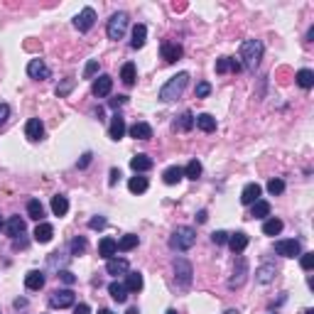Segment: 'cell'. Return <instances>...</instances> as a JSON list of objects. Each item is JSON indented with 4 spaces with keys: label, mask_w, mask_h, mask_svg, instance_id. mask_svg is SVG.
<instances>
[{
    "label": "cell",
    "mask_w": 314,
    "mask_h": 314,
    "mask_svg": "<svg viewBox=\"0 0 314 314\" xmlns=\"http://www.w3.org/2000/svg\"><path fill=\"white\" fill-rule=\"evenodd\" d=\"M297 84H300V89H312L314 86V71L312 69H300V71H297Z\"/></svg>",
    "instance_id": "obj_33"
},
{
    "label": "cell",
    "mask_w": 314,
    "mask_h": 314,
    "mask_svg": "<svg viewBox=\"0 0 314 314\" xmlns=\"http://www.w3.org/2000/svg\"><path fill=\"white\" fill-rule=\"evenodd\" d=\"M187 84H189V74L187 71H180L177 76H172L160 89V101H165V103H169V101H174V99H180L182 93H184V89H187Z\"/></svg>",
    "instance_id": "obj_2"
},
{
    "label": "cell",
    "mask_w": 314,
    "mask_h": 314,
    "mask_svg": "<svg viewBox=\"0 0 314 314\" xmlns=\"http://www.w3.org/2000/svg\"><path fill=\"white\" fill-rule=\"evenodd\" d=\"M96 74H99V62H96V59H91L89 64L84 67V78H93Z\"/></svg>",
    "instance_id": "obj_44"
},
{
    "label": "cell",
    "mask_w": 314,
    "mask_h": 314,
    "mask_svg": "<svg viewBox=\"0 0 314 314\" xmlns=\"http://www.w3.org/2000/svg\"><path fill=\"white\" fill-rule=\"evenodd\" d=\"M224 314H241V312H238V309H226Z\"/></svg>",
    "instance_id": "obj_56"
},
{
    "label": "cell",
    "mask_w": 314,
    "mask_h": 314,
    "mask_svg": "<svg viewBox=\"0 0 314 314\" xmlns=\"http://www.w3.org/2000/svg\"><path fill=\"white\" fill-rule=\"evenodd\" d=\"M3 226H5V224H3V221H0V228H3Z\"/></svg>",
    "instance_id": "obj_59"
},
{
    "label": "cell",
    "mask_w": 314,
    "mask_h": 314,
    "mask_svg": "<svg viewBox=\"0 0 314 314\" xmlns=\"http://www.w3.org/2000/svg\"><path fill=\"white\" fill-rule=\"evenodd\" d=\"M128 133H130V138H135V140H150V138H152V128H150V123L138 121L135 125L128 128Z\"/></svg>",
    "instance_id": "obj_19"
},
{
    "label": "cell",
    "mask_w": 314,
    "mask_h": 314,
    "mask_svg": "<svg viewBox=\"0 0 314 314\" xmlns=\"http://www.w3.org/2000/svg\"><path fill=\"white\" fill-rule=\"evenodd\" d=\"M27 74H30V78L45 81V78H49V67H47L42 59H30V64H27Z\"/></svg>",
    "instance_id": "obj_11"
},
{
    "label": "cell",
    "mask_w": 314,
    "mask_h": 314,
    "mask_svg": "<svg viewBox=\"0 0 314 314\" xmlns=\"http://www.w3.org/2000/svg\"><path fill=\"white\" fill-rule=\"evenodd\" d=\"M253 209H250V216L253 219H265V216H270V204L265 202V199H258L256 204H250Z\"/></svg>",
    "instance_id": "obj_32"
},
{
    "label": "cell",
    "mask_w": 314,
    "mask_h": 314,
    "mask_svg": "<svg viewBox=\"0 0 314 314\" xmlns=\"http://www.w3.org/2000/svg\"><path fill=\"white\" fill-rule=\"evenodd\" d=\"M174 128H177V130H182V133H187V130H191V128H194V115H191L189 111H187V113H182L180 118L174 121Z\"/></svg>",
    "instance_id": "obj_35"
},
{
    "label": "cell",
    "mask_w": 314,
    "mask_h": 314,
    "mask_svg": "<svg viewBox=\"0 0 314 314\" xmlns=\"http://www.w3.org/2000/svg\"><path fill=\"white\" fill-rule=\"evenodd\" d=\"M211 241L216 243V246H224L226 241H228V233H226V231H213V233H211Z\"/></svg>",
    "instance_id": "obj_47"
},
{
    "label": "cell",
    "mask_w": 314,
    "mask_h": 314,
    "mask_svg": "<svg viewBox=\"0 0 314 314\" xmlns=\"http://www.w3.org/2000/svg\"><path fill=\"white\" fill-rule=\"evenodd\" d=\"M93 23H96V10L93 8H84L74 17V27H76L78 32H89L91 27H93Z\"/></svg>",
    "instance_id": "obj_8"
},
{
    "label": "cell",
    "mask_w": 314,
    "mask_h": 314,
    "mask_svg": "<svg viewBox=\"0 0 314 314\" xmlns=\"http://www.w3.org/2000/svg\"><path fill=\"white\" fill-rule=\"evenodd\" d=\"M118 180H121V169H115V167H113V169H111V174H108V184L113 187V184H115Z\"/></svg>",
    "instance_id": "obj_52"
},
{
    "label": "cell",
    "mask_w": 314,
    "mask_h": 314,
    "mask_svg": "<svg viewBox=\"0 0 314 314\" xmlns=\"http://www.w3.org/2000/svg\"><path fill=\"white\" fill-rule=\"evenodd\" d=\"M302 268L304 270L314 268V253H302Z\"/></svg>",
    "instance_id": "obj_49"
},
{
    "label": "cell",
    "mask_w": 314,
    "mask_h": 314,
    "mask_svg": "<svg viewBox=\"0 0 314 314\" xmlns=\"http://www.w3.org/2000/svg\"><path fill=\"white\" fill-rule=\"evenodd\" d=\"M74 314H89V304H76V307H74Z\"/></svg>",
    "instance_id": "obj_54"
},
{
    "label": "cell",
    "mask_w": 314,
    "mask_h": 314,
    "mask_svg": "<svg viewBox=\"0 0 314 314\" xmlns=\"http://www.w3.org/2000/svg\"><path fill=\"white\" fill-rule=\"evenodd\" d=\"M228 248L233 250V253H243L248 246V235L243 233V231H235V233H228Z\"/></svg>",
    "instance_id": "obj_18"
},
{
    "label": "cell",
    "mask_w": 314,
    "mask_h": 314,
    "mask_svg": "<svg viewBox=\"0 0 314 314\" xmlns=\"http://www.w3.org/2000/svg\"><path fill=\"white\" fill-rule=\"evenodd\" d=\"M125 290L128 292L143 290V275H140V272H128V275H125Z\"/></svg>",
    "instance_id": "obj_29"
},
{
    "label": "cell",
    "mask_w": 314,
    "mask_h": 314,
    "mask_svg": "<svg viewBox=\"0 0 314 314\" xmlns=\"http://www.w3.org/2000/svg\"><path fill=\"white\" fill-rule=\"evenodd\" d=\"M108 292H111V297L115 302H125V300H128V290H125L123 282H111V285H108Z\"/></svg>",
    "instance_id": "obj_34"
},
{
    "label": "cell",
    "mask_w": 314,
    "mask_h": 314,
    "mask_svg": "<svg viewBox=\"0 0 314 314\" xmlns=\"http://www.w3.org/2000/svg\"><path fill=\"white\" fill-rule=\"evenodd\" d=\"M99 314H113V312H111V309H101V312H99Z\"/></svg>",
    "instance_id": "obj_57"
},
{
    "label": "cell",
    "mask_w": 314,
    "mask_h": 314,
    "mask_svg": "<svg viewBox=\"0 0 314 314\" xmlns=\"http://www.w3.org/2000/svg\"><path fill=\"white\" fill-rule=\"evenodd\" d=\"M275 253L282 256V258H297V256H302V246H300V241H295V238L275 241Z\"/></svg>",
    "instance_id": "obj_6"
},
{
    "label": "cell",
    "mask_w": 314,
    "mask_h": 314,
    "mask_svg": "<svg viewBox=\"0 0 314 314\" xmlns=\"http://www.w3.org/2000/svg\"><path fill=\"white\" fill-rule=\"evenodd\" d=\"M275 275H278V268H275V263H265V265H260L256 270V280L260 285H268V282L275 280Z\"/></svg>",
    "instance_id": "obj_15"
},
{
    "label": "cell",
    "mask_w": 314,
    "mask_h": 314,
    "mask_svg": "<svg viewBox=\"0 0 314 314\" xmlns=\"http://www.w3.org/2000/svg\"><path fill=\"white\" fill-rule=\"evenodd\" d=\"M91 157H93L91 152H84V155H81V160H78V167H81V169L89 167V165H91Z\"/></svg>",
    "instance_id": "obj_51"
},
{
    "label": "cell",
    "mask_w": 314,
    "mask_h": 314,
    "mask_svg": "<svg viewBox=\"0 0 314 314\" xmlns=\"http://www.w3.org/2000/svg\"><path fill=\"white\" fill-rule=\"evenodd\" d=\"M191 275H194V268L187 258H177L174 260V278H177V285L182 290H187L191 285Z\"/></svg>",
    "instance_id": "obj_5"
},
{
    "label": "cell",
    "mask_w": 314,
    "mask_h": 314,
    "mask_svg": "<svg viewBox=\"0 0 314 314\" xmlns=\"http://www.w3.org/2000/svg\"><path fill=\"white\" fill-rule=\"evenodd\" d=\"M8 118H10V106L8 103H0V128L8 123Z\"/></svg>",
    "instance_id": "obj_48"
},
{
    "label": "cell",
    "mask_w": 314,
    "mask_h": 314,
    "mask_svg": "<svg viewBox=\"0 0 314 314\" xmlns=\"http://www.w3.org/2000/svg\"><path fill=\"white\" fill-rule=\"evenodd\" d=\"M241 67H246L248 71H256L260 64V59H263V42L260 40H246L243 45H241Z\"/></svg>",
    "instance_id": "obj_1"
},
{
    "label": "cell",
    "mask_w": 314,
    "mask_h": 314,
    "mask_svg": "<svg viewBox=\"0 0 314 314\" xmlns=\"http://www.w3.org/2000/svg\"><path fill=\"white\" fill-rule=\"evenodd\" d=\"M260 184H256V182H250V184H246L243 187V191H241V204H246V206H250V204H256L260 199Z\"/></svg>",
    "instance_id": "obj_13"
},
{
    "label": "cell",
    "mask_w": 314,
    "mask_h": 314,
    "mask_svg": "<svg viewBox=\"0 0 314 314\" xmlns=\"http://www.w3.org/2000/svg\"><path fill=\"white\" fill-rule=\"evenodd\" d=\"M25 135H27L30 140H42V135H45V123H42L40 118H30L27 125H25Z\"/></svg>",
    "instance_id": "obj_17"
},
{
    "label": "cell",
    "mask_w": 314,
    "mask_h": 314,
    "mask_svg": "<svg viewBox=\"0 0 314 314\" xmlns=\"http://www.w3.org/2000/svg\"><path fill=\"white\" fill-rule=\"evenodd\" d=\"M194 125H199L204 133H213L216 130V118L211 113H199V115H194Z\"/></svg>",
    "instance_id": "obj_23"
},
{
    "label": "cell",
    "mask_w": 314,
    "mask_h": 314,
    "mask_svg": "<svg viewBox=\"0 0 314 314\" xmlns=\"http://www.w3.org/2000/svg\"><path fill=\"white\" fill-rule=\"evenodd\" d=\"M184 177H187V180H199V177H202V162H199V160H191L189 165H187V167H184Z\"/></svg>",
    "instance_id": "obj_36"
},
{
    "label": "cell",
    "mask_w": 314,
    "mask_h": 314,
    "mask_svg": "<svg viewBox=\"0 0 314 314\" xmlns=\"http://www.w3.org/2000/svg\"><path fill=\"white\" fill-rule=\"evenodd\" d=\"M125 30H128V12H115L111 20H108V27H106V34L108 40H123Z\"/></svg>",
    "instance_id": "obj_4"
},
{
    "label": "cell",
    "mask_w": 314,
    "mask_h": 314,
    "mask_svg": "<svg viewBox=\"0 0 314 314\" xmlns=\"http://www.w3.org/2000/svg\"><path fill=\"white\" fill-rule=\"evenodd\" d=\"M5 231H8V235L15 241L17 235L25 233V221L20 219V216H12V219H8V224H5Z\"/></svg>",
    "instance_id": "obj_24"
},
{
    "label": "cell",
    "mask_w": 314,
    "mask_h": 314,
    "mask_svg": "<svg viewBox=\"0 0 314 314\" xmlns=\"http://www.w3.org/2000/svg\"><path fill=\"white\" fill-rule=\"evenodd\" d=\"M128 101V96H118V99H111V108H118V106H123Z\"/></svg>",
    "instance_id": "obj_53"
},
{
    "label": "cell",
    "mask_w": 314,
    "mask_h": 314,
    "mask_svg": "<svg viewBox=\"0 0 314 314\" xmlns=\"http://www.w3.org/2000/svg\"><path fill=\"white\" fill-rule=\"evenodd\" d=\"M140 241H138V235L135 233H125L121 241H118V250H123V253H128V250H133L135 246H138Z\"/></svg>",
    "instance_id": "obj_39"
},
{
    "label": "cell",
    "mask_w": 314,
    "mask_h": 314,
    "mask_svg": "<svg viewBox=\"0 0 314 314\" xmlns=\"http://www.w3.org/2000/svg\"><path fill=\"white\" fill-rule=\"evenodd\" d=\"M32 235H34V241H37V243H49V241H52V235H54V228H52V224L40 221Z\"/></svg>",
    "instance_id": "obj_20"
},
{
    "label": "cell",
    "mask_w": 314,
    "mask_h": 314,
    "mask_svg": "<svg viewBox=\"0 0 314 314\" xmlns=\"http://www.w3.org/2000/svg\"><path fill=\"white\" fill-rule=\"evenodd\" d=\"M111 91H113V78L108 74H101V76L93 81V96L96 99H106Z\"/></svg>",
    "instance_id": "obj_12"
},
{
    "label": "cell",
    "mask_w": 314,
    "mask_h": 314,
    "mask_svg": "<svg viewBox=\"0 0 314 314\" xmlns=\"http://www.w3.org/2000/svg\"><path fill=\"white\" fill-rule=\"evenodd\" d=\"M52 211H54V216H67V211H69V199L67 197H62V194L52 197Z\"/></svg>",
    "instance_id": "obj_28"
},
{
    "label": "cell",
    "mask_w": 314,
    "mask_h": 314,
    "mask_svg": "<svg viewBox=\"0 0 314 314\" xmlns=\"http://www.w3.org/2000/svg\"><path fill=\"white\" fill-rule=\"evenodd\" d=\"M145 40H147V27H145V25H135L130 47H133V49H143V47H145Z\"/></svg>",
    "instance_id": "obj_25"
},
{
    "label": "cell",
    "mask_w": 314,
    "mask_h": 314,
    "mask_svg": "<svg viewBox=\"0 0 314 314\" xmlns=\"http://www.w3.org/2000/svg\"><path fill=\"white\" fill-rule=\"evenodd\" d=\"M160 52H162V59L165 62H180L182 54H184V49H182V45H177V42H162V47H160Z\"/></svg>",
    "instance_id": "obj_10"
},
{
    "label": "cell",
    "mask_w": 314,
    "mask_h": 314,
    "mask_svg": "<svg viewBox=\"0 0 314 314\" xmlns=\"http://www.w3.org/2000/svg\"><path fill=\"white\" fill-rule=\"evenodd\" d=\"M76 302V295L71 290H54L49 295V304L54 307V309H67V307H74Z\"/></svg>",
    "instance_id": "obj_7"
},
{
    "label": "cell",
    "mask_w": 314,
    "mask_h": 314,
    "mask_svg": "<svg viewBox=\"0 0 314 314\" xmlns=\"http://www.w3.org/2000/svg\"><path fill=\"white\" fill-rule=\"evenodd\" d=\"M211 93V84L209 81H199L197 84V99H206Z\"/></svg>",
    "instance_id": "obj_45"
},
{
    "label": "cell",
    "mask_w": 314,
    "mask_h": 314,
    "mask_svg": "<svg viewBox=\"0 0 314 314\" xmlns=\"http://www.w3.org/2000/svg\"><path fill=\"white\" fill-rule=\"evenodd\" d=\"M228 71H241V59H235V56H221L216 62V74H228Z\"/></svg>",
    "instance_id": "obj_16"
},
{
    "label": "cell",
    "mask_w": 314,
    "mask_h": 314,
    "mask_svg": "<svg viewBox=\"0 0 314 314\" xmlns=\"http://www.w3.org/2000/svg\"><path fill=\"white\" fill-rule=\"evenodd\" d=\"M162 180H165V184H180V182L184 180V169L182 167H167L165 172H162Z\"/></svg>",
    "instance_id": "obj_27"
},
{
    "label": "cell",
    "mask_w": 314,
    "mask_h": 314,
    "mask_svg": "<svg viewBox=\"0 0 314 314\" xmlns=\"http://www.w3.org/2000/svg\"><path fill=\"white\" fill-rule=\"evenodd\" d=\"M121 78H123L125 86H133V84H135V64H133V62L123 64V69H121Z\"/></svg>",
    "instance_id": "obj_40"
},
{
    "label": "cell",
    "mask_w": 314,
    "mask_h": 314,
    "mask_svg": "<svg viewBox=\"0 0 314 314\" xmlns=\"http://www.w3.org/2000/svg\"><path fill=\"white\" fill-rule=\"evenodd\" d=\"M246 278H248V260L238 258V263H235V268H233V275H231V280H228V287H231V290L241 287V285L246 282Z\"/></svg>",
    "instance_id": "obj_9"
},
{
    "label": "cell",
    "mask_w": 314,
    "mask_h": 314,
    "mask_svg": "<svg viewBox=\"0 0 314 314\" xmlns=\"http://www.w3.org/2000/svg\"><path fill=\"white\" fill-rule=\"evenodd\" d=\"M165 314H177V312H174V309H167V312H165Z\"/></svg>",
    "instance_id": "obj_58"
},
{
    "label": "cell",
    "mask_w": 314,
    "mask_h": 314,
    "mask_svg": "<svg viewBox=\"0 0 314 314\" xmlns=\"http://www.w3.org/2000/svg\"><path fill=\"white\" fill-rule=\"evenodd\" d=\"M106 270H108V275H128L130 272L128 260H123V258H111L106 263Z\"/></svg>",
    "instance_id": "obj_22"
},
{
    "label": "cell",
    "mask_w": 314,
    "mask_h": 314,
    "mask_svg": "<svg viewBox=\"0 0 314 314\" xmlns=\"http://www.w3.org/2000/svg\"><path fill=\"white\" fill-rule=\"evenodd\" d=\"M268 191L272 194V197L282 194V191H285V182H282V180H270L268 182Z\"/></svg>",
    "instance_id": "obj_43"
},
{
    "label": "cell",
    "mask_w": 314,
    "mask_h": 314,
    "mask_svg": "<svg viewBox=\"0 0 314 314\" xmlns=\"http://www.w3.org/2000/svg\"><path fill=\"white\" fill-rule=\"evenodd\" d=\"M99 253H101L103 258L111 260L115 253H118V241H113V238H103L101 243H99Z\"/></svg>",
    "instance_id": "obj_26"
},
{
    "label": "cell",
    "mask_w": 314,
    "mask_h": 314,
    "mask_svg": "<svg viewBox=\"0 0 314 314\" xmlns=\"http://www.w3.org/2000/svg\"><path fill=\"white\" fill-rule=\"evenodd\" d=\"M27 216L34 219V221H42L45 219V206H42L40 199H32V202L27 204Z\"/></svg>",
    "instance_id": "obj_31"
},
{
    "label": "cell",
    "mask_w": 314,
    "mask_h": 314,
    "mask_svg": "<svg viewBox=\"0 0 314 314\" xmlns=\"http://www.w3.org/2000/svg\"><path fill=\"white\" fill-rule=\"evenodd\" d=\"M84 253H86V238L78 235L71 241V256H84Z\"/></svg>",
    "instance_id": "obj_41"
},
{
    "label": "cell",
    "mask_w": 314,
    "mask_h": 314,
    "mask_svg": "<svg viewBox=\"0 0 314 314\" xmlns=\"http://www.w3.org/2000/svg\"><path fill=\"white\" fill-rule=\"evenodd\" d=\"M194 243H197V231L191 226H177L172 238H169V246L174 248V250H180V253L189 250Z\"/></svg>",
    "instance_id": "obj_3"
},
{
    "label": "cell",
    "mask_w": 314,
    "mask_h": 314,
    "mask_svg": "<svg viewBox=\"0 0 314 314\" xmlns=\"http://www.w3.org/2000/svg\"><path fill=\"white\" fill-rule=\"evenodd\" d=\"M89 228H93V231H101V228H106V219L103 216H93L89 221Z\"/></svg>",
    "instance_id": "obj_46"
},
{
    "label": "cell",
    "mask_w": 314,
    "mask_h": 314,
    "mask_svg": "<svg viewBox=\"0 0 314 314\" xmlns=\"http://www.w3.org/2000/svg\"><path fill=\"white\" fill-rule=\"evenodd\" d=\"M130 167H133L135 172H147V169H152V160L147 155H135L133 160H130Z\"/></svg>",
    "instance_id": "obj_30"
},
{
    "label": "cell",
    "mask_w": 314,
    "mask_h": 314,
    "mask_svg": "<svg viewBox=\"0 0 314 314\" xmlns=\"http://www.w3.org/2000/svg\"><path fill=\"white\" fill-rule=\"evenodd\" d=\"M59 278H62V282H67V285H74V282H76L74 272H69V270H62V272H59Z\"/></svg>",
    "instance_id": "obj_50"
},
{
    "label": "cell",
    "mask_w": 314,
    "mask_h": 314,
    "mask_svg": "<svg viewBox=\"0 0 314 314\" xmlns=\"http://www.w3.org/2000/svg\"><path fill=\"white\" fill-rule=\"evenodd\" d=\"M280 231H282V221H280V219H275V216H272V219H268V221L263 224V233H265V235H278Z\"/></svg>",
    "instance_id": "obj_38"
},
{
    "label": "cell",
    "mask_w": 314,
    "mask_h": 314,
    "mask_svg": "<svg viewBox=\"0 0 314 314\" xmlns=\"http://www.w3.org/2000/svg\"><path fill=\"white\" fill-rule=\"evenodd\" d=\"M25 285H27V290H42V287H45V272L30 270V272L25 275Z\"/></svg>",
    "instance_id": "obj_21"
},
{
    "label": "cell",
    "mask_w": 314,
    "mask_h": 314,
    "mask_svg": "<svg viewBox=\"0 0 314 314\" xmlns=\"http://www.w3.org/2000/svg\"><path fill=\"white\" fill-rule=\"evenodd\" d=\"M206 219H209V213L204 211V209H202L199 213H197V221H199V224H206Z\"/></svg>",
    "instance_id": "obj_55"
},
{
    "label": "cell",
    "mask_w": 314,
    "mask_h": 314,
    "mask_svg": "<svg viewBox=\"0 0 314 314\" xmlns=\"http://www.w3.org/2000/svg\"><path fill=\"white\" fill-rule=\"evenodd\" d=\"M125 130H128V125H125L123 115L121 113H115L111 118V128H108V135H111V140H121L125 135Z\"/></svg>",
    "instance_id": "obj_14"
},
{
    "label": "cell",
    "mask_w": 314,
    "mask_h": 314,
    "mask_svg": "<svg viewBox=\"0 0 314 314\" xmlns=\"http://www.w3.org/2000/svg\"><path fill=\"white\" fill-rule=\"evenodd\" d=\"M147 177H130V182H128V189L133 191V194H143V191H147Z\"/></svg>",
    "instance_id": "obj_37"
},
{
    "label": "cell",
    "mask_w": 314,
    "mask_h": 314,
    "mask_svg": "<svg viewBox=\"0 0 314 314\" xmlns=\"http://www.w3.org/2000/svg\"><path fill=\"white\" fill-rule=\"evenodd\" d=\"M74 84H76V81H74V78H71V76H69V78H64V81H62V84L56 86V96H59V99H62V96H67L69 91L74 89Z\"/></svg>",
    "instance_id": "obj_42"
}]
</instances>
